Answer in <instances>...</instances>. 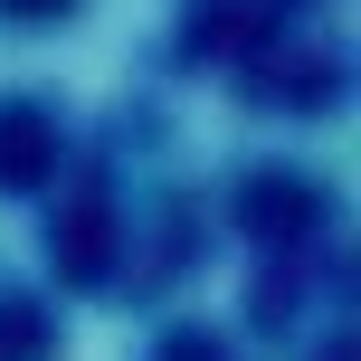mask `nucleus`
<instances>
[{
    "mask_svg": "<svg viewBox=\"0 0 361 361\" xmlns=\"http://www.w3.org/2000/svg\"><path fill=\"white\" fill-rule=\"evenodd\" d=\"M48 162H57V133L29 114H0V180H38Z\"/></svg>",
    "mask_w": 361,
    "mask_h": 361,
    "instance_id": "nucleus-1",
    "label": "nucleus"
}]
</instances>
